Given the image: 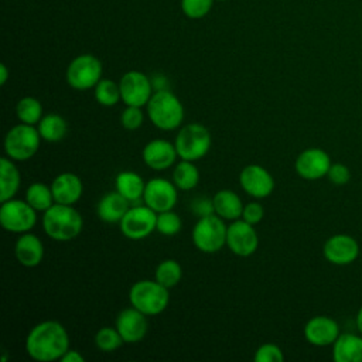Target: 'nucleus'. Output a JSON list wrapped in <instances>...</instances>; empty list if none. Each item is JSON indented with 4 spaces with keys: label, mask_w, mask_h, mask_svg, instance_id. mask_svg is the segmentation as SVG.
<instances>
[{
    "label": "nucleus",
    "mask_w": 362,
    "mask_h": 362,
    "mask_svg": "<svg viewBox=\"0 0 362 362\" xmlns=\"http://www.w3.org/2000/svg\"><path fill=\"white\" fill-rule=\"evenodd\" d=\"M69 349V335L65 327L54 320L34 325L25 338L28 356L38 362H52L61 359Z\"/></svg>",
    "instance_id": "obj_1"
},
{
    "label": "nucleus",
    "mask_w": 362,
    "mask_h": 362,
    "mask_svg": "<svg viewBox=\"0 0 362 362\" xmlns=\"http://www.w3.org/2000/svg\"><path fill=\"white\" fill-rule=\"evenodd\" d=\"M42 228L48 238L57 242H68L79 236L83 219L72 205L55 202L42 215Z\"/></svg>",
    "instance_id": "obj_2"
},
{
    "label": "nucleus",
    "mask_w": 362,
    "mask_h": 362,
    "mask_svg": "<svg viewBox=\"0 0 362 362\" xmlns=\"http://www.w3.org/2000/svg\"><path fill=\"white\" fill-rule=\"evenodd\" d=\"M147 116L157 129L171 132L181 126L184 106L170 89L154 90L147 103Z\"/></svg>",
    "instance_id": "obj_3"
},
{
    "label": "nucleus",
    "mask_w": 362,
    "mask_h": 362,
    "mask_svg": "<svg viewBox=\"0 0 362 362\" xmlns=\"http://www.w3.org/2000/svg\"><path fill=\"white\" fill-rule=\"evenodd\" d=\"M167 287L154 280H139L129 290V301L132 307L137 308L143 314L157 315L161 314L168 303L170 294Z\"/></svg>",
    "instance_id": "obj_4"
},
{
    "label": "nucleus",
    "mask_w": 362,
    "mask_h": 362,
    "mask_svg": "<svg viewBox=\"0 0 362 362\" xmlns=\"http://www.w3.org/2000/svg\"><path fill=\"white\" fill-rule=\"evenodd\" d=\"M181 160L198 161L204 158L212 144L209 130L201 123H189L180 129L174 140Z\"/></svg>",
    "instance_id": "obj_5"
},
{
    "label": "nucleus",
    "mask_w": 362,
    "mask_h": 362,
    "mask_svg": "<svg viewBox=\"0 0 362 362\" xmlns=\"http://www.w3.org/2000/svg\"><path fill=\"white\" fill-rule=\"evenodd\" d=\"M226 230L225 219L216 214L198 218L192 228V243L204 253H216L226 245Z\"/></svg>",
    "instance_id": "obj_6"
},
{
    "label": "nucleus",
    "mask_w": 362,
    "mask_h": 362,
    "mask_svg": "<svg viewBox=\"0 0 362 362\" xmlns=\"http://www.w3.org/2000/svg\"><path fill=\"white\" fill-rule=\"evenodd\" d=\"M41 140L38 129L33 124H16L4 137L6 156L14 161H27L35 156Z\"/></svg>",
    "instance_id": "obj_7"
},
{
    "label": "nucleus",
    "mask_w": 362,
    "mask_h": 362,
    "mask_svg": "<svg viewBox=\"0 0 362 362\" xmlns=\"http://www.w3.org/2000/svg\"><path fill=\"white\" fill-rule=\"evenodd\" d=\"M102 62L92 54L75 57L66 68V82L72 89L88 90L102 79Z\"/></svg>",
    "instance_id": "obj_8"
},
{
    "label": "nucleus",
    "mask_w": 362,
    "mask_h": 362,
    "mask_svg": "<svg viewBox=\"0 0 362 362\" xmlns=\"http://www.w3.org/2000/svg\"><path fill=\"white\" fill-rule=\"evenodd\" d=\"M0 223L11 233L30 232L37 223V211L23 199H7L0 206Z\"/></svg>",
    "instance_id": "obj_9"
},
{
    "label": "nucleus",
    "mask_w": 362,
    "mask_h": 362,
    "mask_svg": "<svg viewBox=\"0 0 362 362\" xmlns=\"http://www.w3.org/2000/svg\"><path fill=\"white\" fill-rule=\"evenodd\" d=\"M157 212L146 204L130 206L119 222L120 232L130 240H141L156 230Z\"/></svg>",
    "instance_id": "obj_10"
},
{
    "label": "nucleus",
    "mask_w": 362,
    "mask_h": 362,
    "mask_svg": "<svg viewBox=\"0 0 362 362\" xmlns=\"http://www.w3.org/2000/svg\"><path fill=\"white\" fill-rule=\"evenodd\" d=\"M122 100L126 106H147L151 95L153 85L150 78L140 71H129L126 72L119 82Z\"/></svg>",
    "instance_id": "obj_11"
},
{
    "label": "nucleus",
    "mask_w": 362,
    "mask_h": 362,
    "mask_svg": "<svg viewBox=\"0 0 362 362\" xmlns=\"http://www.w3.org/2000/svg\"><path fill=\"white\" fill-rule=\"evenodd\" d=\"M226 246L236 256H252L259 246V236L253 225L243 219L232 221L226 230Z\"/></svg>",
    "instance_id": "obj_12"
},
{
    "label": "nucleus",
    "mask_w": 362,
    "mask_h": 362,
    "mask_svg": "<svg viewBox=\"0 0 362 362\" xmlns=\"http://www.w3.org/2000/svg\"><path fill=\"white\" fill-rule=\"evenodd\" d=\"M177 185L167 178L156 177L146 182L143 199L147 206H150L153 211L164 212L170 211L175 206L178 199Z\"/></svg>",
    "instance_id": "obj_13"
},
{
    "label": "nucleus",
    "mask_w": 362,
    "mask_h": 362,
    "mask_svg": "<svg viewBox=\"0 0 362 362\" xmlns=\"http://www.w3.org/2000/svg\"><path fill=\"white\" fill-rule=\"evenodd\" d=\"M331 164V157L325 150L320 147H310L297 156L294 170L301 178L314 181L327 177Z\"/></svg>",
    "instance_id": "obj_14"
},
{
    "label": "nucleus",
    "mask_w": 362,
    "mask_h": 362,
    "mask_svg": "<svg viewBox=\"0 0 362 362\" xmlns=\"http://www.w3.org/2000/svg\"><path fill=\"white\" fill-rule=\"evenodd\" d=\"M359 250L358 240L346 233L329 236L322 246L325 260L335 266H348L354 263L359 256Z\"/></svg>",
    "instance_id": "obj_15"
},
{
    "label": "nucleus",
    "mask_w": 362,
    "mask_h": 362,
    "mask_svg": "<svg viewBox=\"0 0 362 362\" xmlns=\"http://www.w3.org/2000/svg\"><path fill=\"white\" fill-rule=\"evenodd\" d=\"M239 184L247 195L257 199L267 198L274 189L273 175L259 164L243 167L239 174Z\"/></svg>",
    "instance_id": "obj_16"
},
{
    "label": "nucleus",
    "mask_w": 362,
    "mask_h": 362,
    "mask_svg": "<svg viewBox=\"0 0 362 362\" xmlns=\"http://www.w3.org/2000/svg\"><path fill=\"white\" fill-rule=\"evenodd\" d=\"M115 327L126 344L140 342L148 331L147 315L134 307L124 308L117 314Z\"/></svg>",
    "instance_id": "obj_17"
},
{
    "label": "nucleus",
    "mask_w": 362,
    "mask_h": 362,
    "mask_svg": "<svg viewBox=\"0 0 362 362\" xmlns=\"http://www.w3.org/2000/svg\"><path fill=\"white\" fill-rule=\"evenodd\" d=\"M338 322L328 315L311 317L304 325V338L314 346H328L339 337Z\"/></svg>",
    "instance_id": "obj_18"
},
{
    "label": "nucleus",
    "mask_w": 362,
    "mask_h": 362,
    "mask_svg": "<svg viewBox=\"0 0 362 362\" xmlns=\"http://www.w3.org/2000/svg\"><path fill=\"white\" fill-rule=\"evenodd\" d=\"M178 157L175 144L164 140V139H154L148 141L143 151L141 158L147 167L154 171H164L170 168Z\"/></svg>",
    "instance_id": "obj_19"
},
{
    "label": "nucleus",
    "mask_w": 362,
    "mask_h": 362,
    "mask_svg": "<svg viewBox=\"0 0 362 362\" xmlns=\"http://www.w3.org/2000/svg\"><path fill=\"white\" fill-rule=\"evenodd\" d=\"M52 195L55 202L74 205L79 201L83 192V185L81 178L74 173H61L52 180L51 184Z\"/></svg>",
    "instance_id": "obj_20"
},
{
    "label": "nucleus",
    "mask_w": 362,
    "mask_h": 362,
    "mask_svg": "<svg viewBox=\"0 0 362 362\" xmlns=\"http://www.w3.org/2000/svg\"><path fill=\"white\" fill-rule=\"evenodd\" d=\"M129 201L117 191L106 192L96 205L98 218L106 223H119L129 211Z\"/></svg>",
    "instance_id": "obj_21"
},
{
    "label": "nucleus",
    "mask_w": 362,
    "mask_h": 362,
    "mask_svg": "<svg viewBox=\"0 0 362 362\" xmlns=\"http://www.w3.org/2000/svg\"><path fill=\"white\" fill-rule=\"evenodd\" d=\"M14 253L20 264L25 267H35L44 257V245L34 233H21L14 245Z\"/></svg>",
    "instance_id": "obj_22"
},
{
    "label": "nucleus",
    "mask_w": 362,
    "mask_h": 362,
    "mask_svg": "<svg viewBox=\"0 0 362 362\" xmlns=\"http://www.w3.org/2000/svg\"><path fill=\"white\" fill-rule=\"evenodd\" d=\"M115 187H116V191L120 192L129 201L130 206L144 204L143 194H144L146 182L141 178V175H139L137 173L129 171V170L120 171L115 178Z\"/></svg>",
    "instance_id": "obj_23"
},
{
    "label": "nucleus",
    "mask_w": 362,
    "mask_h": 362,
    "mask_svg": "<svg viewBox=\"0 0 362 362\" xmlns=\"http://www.w3.org/2000/svg\"><path fill=\"white\" fill-rule=\"evenodd\" d=\"M332 359L335 362H362V334H339L332 344Z\"/></svg>",
    "instance_id": "obj_24"
},
{
    "label": "nucleus",
    "mask_w": 362,
    "mask_h": 362,
    "mask_svg": "<svg viewBox=\"0 0 362 362\" xmlns=\"http://www.w3.org/2000/svg\"><path fill=\"white\" fill-rule=\"evenodd\" d=\"M215 214L225 221H235L242 218L243 204L239 195L232 189H219L214 198Z\"/></svg>",
    "instance_id": "obj_25"
},
{
    "label": "nucleus",
    "mask_w": 362,
    "mask_h": 362,
    "mask_svg": "<svg viewBox=\"0 0 362 362\" xmlns=\"http://www.w3.org/2000/svg\"><path fill=\"white\" fill-rule=\"evenodd\" d=\"M20 171L10 157L0 158V201L14 198L20 188Z\"/></svg>",
    "instance_id": "obj_26"
},
{
    "label": "nucleus",
    "mask_w": 362,
    "mask_h": 362,
    "mask_svg": "<svg viewBox=\"0 0 362 362\" xmlns=\"http://www.w3.org/2000/svg\"><path fill=\"white\" fill-rule=\"evenodd\" d=\"M37 129H38L42 140H45L48 143H57V141H61L66 136L68 123L61 115L48 113V115L42 116Z\"/></svg>",
    "instance_id": "obj_27"
},
{
    "label": "nucleus",
    "mask_w": 362,
    "mask_h": 362,
    "mask_svg": "<svg viewBox=\"0 0 362 362\" xmlns=\"http://www.w3.org/2000/svg\"><path fill=\"white\" fill-rule=\"evenodd\" d=\"M173 182L181 191H189L199 182V171L194 161L181 160L173 171Z\"/></svg>",
    "instance_id": "obj_28"
},
{
    "label": "nucleus",
    "mask_w": 362,
    "mask_h": 362,
    "mask_svg": "<svg viewBox=\"0 0 362 362\" xmlns=\"http://www.w3.org/2000/svg\"><path fill=\"white\" fill-rule=\"evenodd\" d=\"M25 201L37 211L45 212L55 204L51 187L44 182H33L25 191Z\"/></svg>",
    "instance_id": "obj_29"
},
{
    "label": "nucleus",
    "mask_w": 362,
    "mask_h": 362,
    "mask_svg": "<svg viewBox=\"0 0 362 362\" xmlns=\"http://www.w3.org/2000/svg\"><path fill=\"white\" fill-rule=\"evenodd\" d=\"M182 277V267L174 259H164L156 267L154 279L167 288L175 287Z\"/></svg>",
    "instance_id": "obj_30"
},
{
    "label": "nucleus",
    "mask_w": 362,
    "mask_h": 362,
    "mask_svg": "<svg viewBox=\"0 0 362 362\" xmlns=\"http://www.w3.org/2000/svg\"><path fill=\"white\" fill-rule=\"evenodd\" d=\"M16 113L21 123L38 124L42 119V105L33 96L21 98L16 105Z\"/></svg>",
    "instance_id": "obj_31"
},
{
    "label": "nucleus",
    "mask_w": 362,
    "mask_h": 362,
    "mask_svg": "<svg viewBox=\"0 0 362 362\" xmlns=\"http://www.w3.org/2000/svg\"><path fill=\"white\" fill-rule=\"evenodd\" d=\"M95 99L102 106H115L122 99L119 83L113 82L112 79L102 78L95 86Z\"/></svg>",
    "instance_id": "obj_32"
},
{
    "label": "nucleus",
    "mask_w": 362,
    "mask_h": 362,
    "mask_svg": "<svg viewBox=\"0 0 362 362\" xmlns=\"http://www.w3.org/2000/svg\"><path fill=\"white\" fill-rule=\"evenodd\" d=\"M123 338L116 329V327H103L95 335V345L99 351L113 352L123 344Z\"/></svg>",
    "instance_id": "obj_33"
},
{
    "label": "nucleus",
    "mask_w": 362,
    "mask_h": 362,
    "mask_svg": "<svg viewBox=\"0 0 362 362\" xmlns=\"http://www.w3.org/2000/svg\"><path fill=\"white\" fill-rule=\"evenodd\" d=\"M182 221L173 209L158 212L157 214V223L156 230L164 236H174L181 230Z\"/></svg>",
    "instance_id": "obj_34"
},
{
    "label": "nucleus",
    "mask_w": 362,
    "mask_h": 362,
    "mask_svg": "<svg viewBox=\"0 0 362 362\" xmlns=\"http://www.w3.org/2000/svg\"><path fill=\"white\" fill-rule=\"evenodd\" d=\"M214 0H181L182 13L192 20L205 17L212 8Z\"/></svg>",
    "instance_id": "obj_35"
},
{
    "label": "nucleus",
    "mask_w": 362,
    "mask_h": 362,
    "mask_svg": "<svg viewBox=\"0 0 362 362\" xmlns=\"http://www.w3.org/2000/svg\"><path fill=\"white\" fill-rule=\"evenodd\" d=\"M255 362H281L284 359L283 351L279 345L267 342L260 345L253 355Z\"/></svg>",
    "instance_id": "obj_36"
},
{
    "label": "nucleus",
    "mask_w": 362,
    "mask_h": 362,
    "mask_svg": "<svg viewBox=\"0 0 362 362\" xmlns=\"http://www.w3.org/2000/svg\"><path fill=\"white\" fill-rule=\"evenodd\" d=\"M144 122V113L139 106H126L120 115V124L126 130H136Z\"/></svg>",
    "instance_id": "obj_37"
},
{
    "label": "nucleus",
    "mask_w": 362,
    "mask_h": 362,
    "mask_svg": "<svg viewBox=\"0 0 362 362\" xmlns=\"http://www.w3.org/2000/svg\"><path fill=\"white\" fill-rule=\"evenodd\" d=\"M327 178L334 185H345L351 180V171L342 163H332L327 173Z\"/></svg>",
    "instance_id": "obj_38"
},
{
    "label": "nucleus",
    "mask_w": 362,
    "mask_h": 362,
    "mask_svg": "<svg viewBox=\"0 0 362 362\" xmlns=\"http://www.w3.org/2000/svg\"><path fill=\"white\" fill-rule=\"evenodd\" d=\"M264 216V209L263 206L253 201V202H249L243 206V212H242V219L252 223V225H256L259 223Z\"/></svg>",
    "instance_id": "obj_39"
},
{
    "label": "nucleus",
    "mask_w": 362,
    "mask_h": 362,
    "mask_svg": "<svg viewBox=\"0 0 362 362\" xmlns=\"http://www.w3.org/2000/svg\"><path fill=\"white\" fill-rule=\"evenodd\" d=\"M191 211L198 216H208L215 214V208H214V201L211 198L206 197H198L191 202Z\"/></svg>",
    "instance_id": "obj_40"
},
{
    "label": "nucleus",
    "mask_w": 362,
    "mask_h": 362,
    "mask_svg": "<svg viewBox=\"0 0 362 362\" xmlns=\"http://www.w3.org/2000/svg\"><path fill=\"white\" fill-rule=\"evenodd\" d=\"M61 362H85V358L75 349H68L62 358L59 359Z\"/></svg>",
    "instance_id": "obj_41"
},
{
    "label": "nucleus",
    "mask_w": 362,
    "mask_h": 362,
    "mask_svg": "<svg viewBox=\"0 0 362 362\" xmlns=\"http://www.w3.org/2000/svg\"><path fill=\"white\" fill-rule=\"evenodd\" d=\"M151 81V85H153V90H163V89H168L167 88V78L161 74H156L153 78H150Z\"/></svg>",
    "instance_id": "obj_42"
},
{
    "label": "nucleus",
    "mask_w": 362,
    "mask_h": 362,
    "mask_svg": "<svg viewBox=\"0 0 362 362\" xmlns=\"http://www.w3.org/2000/svg\"><path fill=\"white\" fill-rule=\"evenodd\" d=\"M0 74H1V76H0V85H4V83L7 82V78H8V69H7V66H6L4 64L0 65Z\"/></svg>",
    "instance_id": "obj_43"
},
{
    "label": "nucleus",
    "mask_w": 362,
    "mask_h": 362,
    "mask_svg": "<svg viewBox=\"0 0 362 362\" xmlns=\"http://www.w3.org/2000/svg\"><path fill=\"white\" fill-rule=\"evenodd\" d=\"M355 324H356V328H358L359 334H362V305L359 307V310H358V313H356Z\"/></svg>",
    "instance_id": "obj_44"
},
{
    "label": "nucleus",
    "mask_w": 362,
    "mask_h": 362,
    "mask_svg": "<svg viewBox=\"0 0 362 362\" xmlns=\"http://www.w3.org/2000/svg\"><path fill=\"white\" fill-rule=\"evenodd\" d=\"M216 1H225V0H216Z\"/></svg>",
    "instance_id": "obj_45"
}]
</instances>
